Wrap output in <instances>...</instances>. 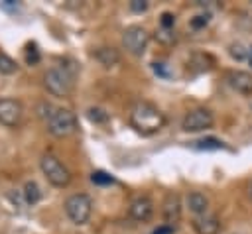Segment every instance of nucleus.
I'll list each match as a JSON object with an SVG mask.
<instances>
[{"instance_id":"f257e3e1","label":"nucleus","mask_w":252,"mask_h":234,"mask_svg":"<svg viewBox=\"0 0 252 234\" xmlns=\"http://www.w3.org/2000/svg\"><path fill=\"white\" fill-rule=\"evenodd\" d=\"M165 124V116L163 112H159L158 106H154L152 102H146V100H138L132 104L130 108V126L144 134V136H150V134H156L158 130H161Z\"/></svg>"},{"instance_id":"f03ea898","label":"nucleus","mask_w":252,"mask_h":234,"mask_svg":"<svg viewBox=\"0 0 252 234\" xmlns=\"http://www.w3.org/2000/svg\"><path fill=\"white\" fill-rule=\"evenodd\" d=\"M75 67L71 65H55L51 69L45 71L43 75V87L47 88V92H51L53 96L65 98L71 94L73 85H75Z\"/></svg>"},{"instance_id":"7ed1b4c3","label":"nucleus","mask_w":252,"mask_h":234,"mask_svg":"<svg viewBox=\"0 0 252 234\" xmlns=\"http://www.w3.org/2000/svg\"><path fill=\"white\" fill-rule=\"evenodd\" d=\"M45 122L47 132L55 138H67L77 132V116L69 108H55Z\"/></svg>"},{"instance_id":"20e7f679","label":"nucleus","mask_w":252,"mask_h":234,"mask_svg":"<svg viewBox=\"0 0 252 234\" xmlns=\"http://www.w3.org/2000/svg\"><path fill=\"white\" fill-rule=\"evenodd\" d=\"M39 167H41V173L45 175V179L53 187H67L71 183L69 169L53 153H43L41 159H39Z\"/></svg>"},{"instance_id":"39448f33","label":"nucleus","mask_w":252,"mask_h":234,"mask_svg":"<svg viewBox=\"0 0 252 234\" xmlns=\"http://www.w3.org/2000/svg\"><path fill=\"white\" fill-rule=\"evenodd\" d=\"M65 212L69 216V220L73 224H87V220L91 218V212H93V201L89 195L85 193H75L71 195L67 201H65Z\"/></svg>"},{"instance_id":"423d86ee","label":"nucleus","mask_w":252,"mask_h":234,"mask_svg":"<svg viewBox=\"0 0 252 234\" xmlns=\"http://www.w3.org/2000/svg\"><path fill=\"white\" fill-rule=\"evenodd\" d=\"M150 43V33L142 26H128L122 31V45L132 55H142Z\"/></svg>"},{"instance_id":"0eeeda50","label":"nucleus","mask_w":252,"mask_h":234,"mask_svg":"<svg viewBox=\"0 0 252 234\" xmlns=\"http://www.w3.org/2000/svg\"><path fill=\"white\" fill-rule=\"evenodd\" d=\"M213 122H215V118H213V112L209 108H193L185 114L181 128L185 132H201V130L211 128Z\"/></svg>"},{"instance_id":"6e6552de","label":"nucleus","mask_w":252,"mask_h":234,"mask_svg":"<svg viewBox=\"0 0 252 234\" xmlns=\"http://www.w3.org/2000/svg\"><path fill=\"white\" fill-rule=\"evenodd\" d=\"M22 118V102L16 98H0V124L16 126Z\"/></svg>"},{"instance_id":"1a4fd4ad","label":"nucleus","mask_w":252,"mask_h":234,"mask_svg":"<svg viewBox=\"0 0 252 234\" xmlns=\"http://www.w3.org/2000/svg\"><path fill=\"white\" fill-rule=\"evenodd\" d=\"M128 212H130V216H132L134 220H138V222H148V220L152 218V214H154V203H152V199H150L148 195H140V197H136V199L130 203Z\"/></svg>"},{"instance_id":"9d476101","label":"nucleus","mask_w":252,"mask_h":234,"mask_svg":"<svg viewBox=\"0 0 252 234\" xmlns=\"http://www.w3.org/2000/svg\"><path fill=\"white\" fill-rule=\"evenodd\" d=\"M161 214H163V224L175 226V222H179L181 218V199L177 193H167L163 199V206H161Z\"/></svg>"},{"instance_id":"9b49d317","label":"nucleus","mask_w":252,"mask_h":234,"mask_svg":"<svg viewBox=\"0 0 252 234\" xmlns=\"http://www.w3.org/2000/svg\"><path fill=\"white\" fill-rule=\"evenodd\" d=\"M226 81L228 85L240 92V94H252V73H246V71H230L226 75Z\"/></svg>"},{"instance_id":"f8f14e48","label":"nucleus","mask_w":252,"mask_h":234,"mask_svg":"<svg viewBox=\"0 0 252 234\" xmlns=\"http://www.w3.org/2000/svg\"><path fill=\"white\" fill-rule=\"evenodd\" d=\"M193 228L197 234H219L220 222L215 214H201L193 218Z\"/></svg>"},{"instance_id":"ddd939ff","label":"nucleus","mask_w":252,"mask_h":234,"mask_svg":"<svg viewBox=\"0 0 252 234\" xmlns=\"http://www.w3.org/2000/svg\"><path fill=\"white\" fill-rule=\"evenodd\" d=\"M187 69L191 75H199V73H205V71H211L213 69V57L207 55V53H193L187 61Z\"/></svg>"},{"instance_id":"4468645a","label":"nucleus","mask_w":252,"mask_h":234,"mask_svg":"<svg viewBox=\"0 0 252 234\" xmlns=\"http://www.w3.org/2000/svg\"><path fill=\"white\" fill-rule=\"evenodd\" d=\"M94 59H96L104 69H110V67H114V65L120 63V53H118V49H114V47H98V49L94 51Z\"/></svg>"},{"instance_id":"2eb2a0df","label":"nucleus","mask_w":252,"mask_h":234,"mask_svg":"<svg viewBox=\"0 0 252 234\" xmlns=\"http://www.w3.org/2000/svg\"><path fill=\"white\" fill-rule=\"evenodd\" d=\"M187 206H189V210H191L193 214L201 216V214H205L207 208H209V199H207L203 193H199V191H191V193L187 195Z\"/></svg>"},{"instance_id":"dca6fc26","label":"nucleus","mask_w":252,"mask_h":234,"mask_svg":"<svg viewBox=\"0 0 252 234\" xmlns=\"http://www.w3.org/2000/svg\"><path fill=\"white\" fill-rule=\"evenodd\" d=\"M24 199H26L28 205H35L41 199V191H39V187H37L35 181H28L24 185Z\"/></svg>"},{"instance_id":"f3484780","label":"nucleus","mask_w":252,"mask_h":234,"mask_svg":"<svg viewBox=\"0 0 252 234\" xmlns=\"http://www.w3.org/2000/svg\"><path fill=\"white\" fill-rule=\"evenodd\" d=\"M191 147L209 151V149H222V147H224V144H222L220 140H217V138H203V140L191 142Z\"/></svg>"},{"instance_id":"a211bd4d","label":"nucleus","mask_w":252,"mask_h":234,"mask_svg":"<svg viewBox=\"0 0 252 234\" xmlns=\"http://www.w3.org/2000/svg\"><path fill=\"white\" fill-rule=\"evenodd\" d=\"M87 118L94 124H104V122H108V112H104L98 106H93V108L87 110Z\"/></svg>"},{"instance_id":"6ab92c4d","label":"nucleus","mask_w":252,"mask_h":234,"mask_svg":"<svg viewBox=\"0 0 252 234\" xmlns=\"http://www.w3.org/2000/svg\"><path fill=\"white\" fill-rule=\"evenodd\" d=\"M16 69H18L16 61L12 57H8L6 53L0 51V73L2 75H12V73H16Z\"/></svg>"},{"instance_id":"aec40b11","label":"nucleus","mask_w":252,"mask_h":234,"mask_svg":"<svg viewBox=\"0 0 252 234\" xmlns=\"http://www.w3.org/2000/svg\"><path fill=\"white\" fill-rule=\"evenodd\" d=\"M91 181L94 185H112L114 183V177L108 175L106 171H93L91 173Z\"/></svg>"},{"instance_id":"412c9836","label":"nucleus","mask_w":252,"mask_h":234,"mask_svg":"<svg viewBox=\"0 0 252 234\" xmlns=\"http://www.w3.org/2000/svg\"><path fill=\"white\" fill-rule=\"evenodd\" d=\"M209 22H211V14H209V12H203V14L193 16V18H191V22H189V26H191L193 29H203Z\"/></svg>"},{"instance_id":"4be33fe9","label":"nucleus","mask_w":252,"mask_h":234,"mask_svg":"<svg viewBox=\"0 0 252 234\" xmlns=\"http://www.w3.org/2000/svg\"><path fill=\"white\" fill-rule=\"evenodd\" d=\"M228 53H230V57H232V59H236V61H244V59H246V55H248V49H244V45H242V43H230Z\"/></svg>"},{"instance_id":"5701e85b","label":"nucleus","mask_w":252,"mask_h":234,"mask_svg":"<svg viewBox=\"0 0 252 234\" xmlns=\"http://www.w3.org/2000/svg\"><path fill=\"white\" fill-rule=\"evenodd\" d=\"M39 49L33 45V43H30L28 47H26V63L28 65H37L39 63Z\"/></svg>"},{"instance_id":"b1692460","label":"nucleus","mask_w":252,"mask_h":234,"mask_svg":"<svg viewBox=\"0 0 252 234\" xmlns=\"http://www.w3.org/2000/svg\"><path fill=\"white\" fill-rule=\"evenodd\" d=\"M156 37H158L161 43L171 45V43L175 41V31H173V29H163V28H159V31L156 33Z\"/></svg>"},{"instance_id":"393cba45","label":"nucleus","mask_w":252,"mask_h":234,"mask_svg":"<svg viewBox=\"0 0 252 234\" xmlns=\"http://www.w3.org/2000/svg\"><path fill=\"white\" fill-rule=\"evenodd\" d=\"M173 24H175V16L171 12H163L161 18H159V28L163 29H173Z\"/></svg>"},{"instance_id":"a878e982","label":"nucleus","mask_w":252,"mask_h":234,"mask_svg":"<svg viewBox=\"0 0 252 234\" xmlns=\"http://www.w3.org/2000/svg\"><path fill=\"white\" fill-rule=\"evenodd\" d=\"M130 10L136 12V14H142V12L148 10V2L146 0H132L130 2Z\"/></svg>"},{"instance_id":"bb28decb","label":"nucleus","mask_w":252,"mask_h":234,"mask_svg":"<svg viewBox=\"0 0 252 234\" xmlns=\"http://www.w3.org/2000/svg\"><path fill=\"white\" fill-rule=\"evenodd\" d=\"M175 232V226H169V224H159L152 234H173Z\"/></svg>"},{"instance_id":"cd10ccee","label":"nucleus","mask_w":252,"mask_h":234,"mask_svg":"<svg viewBox=\"0 0 252 234\" xmlns=\"http://www.w3.org/2000/svg\"><path fill=\"white\" fill-rule=\"evenodd\" d=\"M152 69H154V73H156V75L167 77V71L163 69V63H154V65H152Z\"/></svg>"},{"instance_id":"c85d7f7f","label":"nucleus","mask_w":252,"mask_h":234,"mask_svg":"<svg viewBox=\"0 0 252 234\" xmlns=\"http://www.w3.org/2000/svg\"><path fill=\"white\" fill-rule=\"evenodd\" d=\"M246 61L250 63V67H252V45L248 47V55H246Z\"/></svg>"},{"instance_id":"c756f323","label":"nucleus","mask_w":252,"mask_h":234,"mask_svg":"<svg viewBox=\"0 0 252 234\" xmlns=\"http://www.w3.org/2000/svg\"><path fill=\"white\" fill-rule=\"evenodd\" d=\"M246 191H248V199L252 201V181L248 183V187H246Z\"/></svg>"}]
</instances>
